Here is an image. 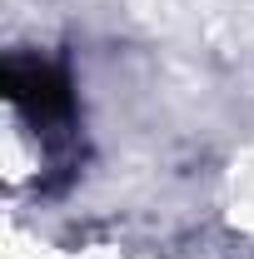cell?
<instances>
[{
  "instance_id": "1",
  "label": "cell",
  "mask_w": 254,
  "mask_h": 259,
  "mask_svg": "<svg viewBox=\"0 0 254 259\" xmlns=\"http://www.w3.org/2000/svg\"><path fill=\"white\" fill-rule=\"evenodd\" d=\"M0 90H5V100L40 130L65 125L70 110H75L70 75H65L55 60H40V55H10L5 70H0Z\"/></svg>"
}]
</instances>
